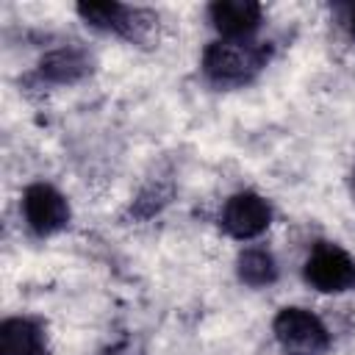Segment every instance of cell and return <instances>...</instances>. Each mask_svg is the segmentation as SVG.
Instances as JSON below:
<instances>
[{
    "label": "cell",
    "instance_id": "5b68a950",
    "mask_svg": "<svg viewBox=\"0 0 355 355\" xmlns=\"http://www.w3.org/2000/svg\"><path fill=\"white\" fill-rule=\"evenodd\" d=\"M219 225L227 236L239 241L255 239L272 225V205L255 191H236L225 200Z\"/></svg>",
    "mask_w": 355,
    "mask_h": 355
},
{
    "label": "cell",
    "instance_id": "277c9868",
    "mask_svg": "<svg viewBox=\"0 0 355 355\" xmlns=\"http://www.w3.org/2000/svg\"><path fill=\"white\" fill-rule=\"evenodd\" d=\"M22 214L25 225L36 236H53L67 227L69 222V202L67 197L50 183H31L22 194Z\"/></svg>",
    "mask_w": 355,
    "mask_h": 355
},
{
    "label": "cell",
    "instance_id": "5bb4252c",
    "mask_svg": "<svg viewBox=\"0 0 355 355\" xmlns=\"http://www.w3.org/2000/svg\"><path fill=\"white\" fill-rule=\"evenodd\" d=\"M349 189H352V197H355V169H352V178H349Z\"/></svg>",
    "mask_w": 355,
    "mask_h": 355
},
{
    "label": "cell",
    "instance_id": "9c48e42d",
    "mask_svg": "<svg viewBox=\"0 0 355 355\" xmlns=\"http://www.w3.org/2000/svg\"><path fill=\"white\" fill-rule=\"evenodd\" d=\"M236 272L241 277V283L247 286H272L277 280V261L269 250L263 247H247L239 252L236 261Z\"/></svg>",
    "mask_w": 355,
    "mask_h": 355
},
{
    "label": "cell",
    "instance_id": "8992f818",
    "mask_svg": "<svg viewBox=\"0 0 355 355\" xmlns=\"http://www.w3.org/2000/svg\"><path fill=\"white\" fill-rule=\"evenodd\" d=\"M208 17L225 39H250V33L261 25L263 8L252 0H216L208 6Z\"/></svg>",
    "mask_w": 355,
    "mask_h": 355
},
{
    "label": "cell",
    "instance_id": "3957f363",
    "mask_svg": "<svg viewBox=\"0 0 355 355\" xmlns=\"http://www.w3.org/2000/svg\"><path fill=\"white\" fill-rule=\"evenodd\" d=\"M302 275L316 291H324V294L352 291L355 288V258L333 241H316L305 258Z\"/></svg>",
    "mask_w": 355,
    "mask_h": 355
},
{
    "label": "cell",
    "instance_id": "8fae6325",
    "mask_svg": "<svg viewBox=\"0 0 355 355\" xmlns=\"http://www.w3.org/2000/svg\"><path fill=\"white\" fill-rule=\"evenodd\" d=\"M169 197H172V186H169V183H153V186H147V189L133 200L130 214H133L136 219H150V216H155V214L169 202Z\"/></svg>",
    "mask_w": 355,
    "mask_h": 355
},
{
    "label": "cell",
    "instance_id": "ba28073f",
    "mask_svg": "<svg viewBox=\"0 0 355 355\" xmlns=\"http://www.w3.org/2000/svg\"><path fill=\"white\" fill-rule=\"evenodd\" d=\"M47 338L39 322L14 316L0 324V355H44Z\"/></svg>",
    "mask_w": 355,
    "mask_h": 355
},
{
    "label": "cell",
    "instance_id": "7c38bea8",
    "mask_svg": "<svg viewBox=\"0 0 355 355\" xmlns=\"http://www.w3.org/2000/svg\"><path fill=\"white\" fill-rule=\"evenodd\" d=\"M119 11H122V3H78L80 19L100 31H114Z\"/></svg>",
    "mask_w": 355,
    "mask_h": 355
},
{
    "label": "cell",
    "instance_id": "4fadbf2b",
    "mask_svg": "<svg viewBox=\"0 0 355 355\" xmlns=\"http://www.w3.org/2000/svg\"><path fill=\"white\" fill-rule=\"evenodd\" d=\"M336 17H338L341 28H344L349 36H355V3H338V6H336Z\"/></svg>",
    "mask_w": 355,
    "mask_h": 355
},
{
    "label": "cell",
    "instance_id": "6da1fadb",
    "mask_svg": "<svg viewBox=\"0 0 355 355\" xmlns=\"http://www.w3.org/2000/svg\"><path fill=\"white\" fill-rule=\"evenodd\" d=\"M272 47L252 39H219L202 53V72L216 86L250 83L269 61Z\"/></svg>",
    "mask_w": 355,
    "mask_h": 355
},
{
    "label": "cell",
    "instance_id": "7a4b0ae2",
    "mask_svg": "<svg viewBox=\"0 0 355 355\" xmlns=\"http://www.w3.org/2000/svg\"><path fill=\"white\" fill-rule=\"evenodd\" d=\"M272 333L286 355H327L330 349V333L324 322L297 305L277 311Z\"/></svg>",
    "mask_w": 355,
    "mask_h": 355
},
{
    "label": "cell",
    "instance_id": "52a82bcc",
    "mask_svg": "<svg viewBox=\"0 0 355 355\" xmlns=\"http://www.w3.org/2000/svg\"><path fill=\"white\" fill-rule=\"evenodd\" d=\"M92 55L83 50V47H75V44H67V47H55L50 53L42 55L39 61V75L47 80V83H78L83 80L89 72H92Z\"/></svg>",
    "mask_w": 355,
    "mask_h": 355
},
{
    "label": "cell",
    "instance_id": "30bf717a",
    "mask_svg": "<svg viewBox=\"0 0 355 355\" xmlns=\"http://www.w3.org/2000/svg\"><path fill=\"white\" fill-rule=\"evenodd\" d=\"M114 33H119L128 42H136V44H150L158 36V14L150 11V8L122 6Z\"/></svg>",
    "mask_w": 355,
    "mask_h": 355
}]
</instances>
